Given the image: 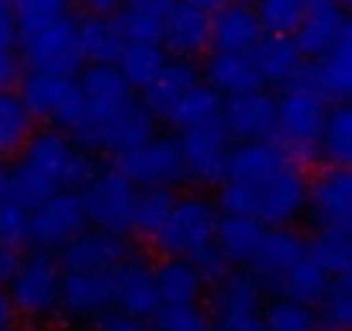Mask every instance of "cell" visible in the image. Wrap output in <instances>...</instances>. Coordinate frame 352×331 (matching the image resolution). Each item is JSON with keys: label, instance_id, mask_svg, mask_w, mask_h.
Returning a JSON list of instances; mask_svg holds the SVG:
<instances>
[{"label": "cell", "instance_id": "cell-42", "mask_svg": "<svg viewBox=\"0 0 352 331\" xmlns=\"http://www.w3.org/2000/svg\"><path fill=\"white\" fill-rule=\"evenodd\" d=\"M0 242H11V245L28 242V207H21L18 201L0 204Z\"/></svg>", "mask_w": 352, "mask_h": 331}, {"label": "cell", "instance_id": "cell-41", "mask_svg": "<svg viewBox=\"0 0 352 331\" xmlns=\"http://www.w3.org/2000/svg\"><path fill=\"white\" fill-rule=\"evenodd\" d=\"M87 331H155L148 317L142 314H131V310H121V307H107L100 310L97 317L87 321Z\"/></svg>", "mask_w": 352, "mask_h": 331}, {"label": "cell", "instance_id": "cell-37", "mask_svg": "<svg viewBox=\"0 0 352 331\" xmlns=\"http://www.w3.org/2000/svg\"><path fill=\"white\" fill-rule=\"evenodd\" d=\"M263 328L266 331H321L314 304H300L280 293L270 304H263Z\"/></svg>", "mask_w": 352, "mask_h": 331}, {"label": "cell", "instance_id": "cell-15", "mask_svg": "<svg viewBox=\"0 0 352 331\" xmlns=\"http://www.w3.org/2000/svg\"><path fill=\"white\" fill-rule=\"evenodd\" d=\"M304 214L318 228H349V221H352V176H349V166H324L314 180H307Z\"/></svg>", "mask_w": 352, "mask_h": 331}, {"label": "cell", "instance_id": "cell-9", "mask_svg": "<svg viewBox=\"0 0 352 331\" xmlns=\"http://www.w3.org/2000/svg\"><path fill=\"white\" fill-rule=\"evenodd\" d=\"M21 100L35 114V121H49L52 128L73 131L83 114V97L76 73H45V69H28L21 80Z\"/></svg>", "mask_w": 352, "mask_h": 331}, {"label": "cell", "instance_id": "cell-44", "mask_svg": "<svg viewBox=\"0 0 352 331\" xmlns=\"http://www.w3.org/2000/svg\"><path fill=\"white\" fill-rule=\"evenodd\" d=\"M18 69H21L18 52L11 45H0V87H11L18 80Z\"/></svg>", "mask_w": 352, "mask_h": 331}, {"label": "cell", "instance_id": "cell-8", "mask_svg": "<svg viewBox=\"0 0 352 331\" xmlns=\"http://www.w3.org/2000/svg\"><path fill=\"white\" fill-rule=\"evenodd\" d=\"M59 286H63V266L52 249H32L21 255L18 273L8 283L11 304L28 321H52L59 317Z\"/></svg>", "mask_w": 352, "mask_h": 331}, {"label": "cell", "instance_id": "cell-19", "mask_svg": "<svg viewBox=\"0 0 352 331\" xmlns=\"http://www.w3.org/2000/svg\"><path fill=\"white\" fill-rule=\"evenodd\" d=\"M128 245L124 235L104 231V228H80L73 238L59 245V266L63 269H114L124 259Z\"/></svg>", "mask_w": 352, "mask_h": 331}, {"label": "cell", "instance_id": "cell-28", "mask_svg": "<svg viewBox=\"0 0 352 331\" xmlns=\"http://www.w3.org/2000/svg\"><path fill=\"white\" fill-rule=\"evenodd\" d=\"M173 0H121L118 4V32L124 42H159L162 18Z\"/></svg>", "mask_w": 352, "mask_h": 331}, {"label": "cell", "instance_id": "cell-49", "mask_svg": "<svg viewBox=\"0 0 352 331\" xmlns=\"http://www.w3.org/2000/svg\"><path fill=\"white\" fill-rule=\"evenodd\" d=\"M187 4H194V8H201V11H218L221 4H228V0H187Z\"/></svg>", "mask_w": 352, "mask_h": 331}, {"label": "cell", "instance_id": "cell-2", "mask_svg": "<svg viewBox=\"0 0 352 331\" xmlns=\"http://www.w3.org/2000/svg\"><path fill=\"white\" fill-rule=\"evenodd\" d=\"M83 114L69 131L87 152H124L155 131V114L118 73L114 62H90L80 76Z\"/></svg>", "mask_w": 352, "mask_h": 331}, {"label": "cell", "instance_id": "cell-26", "mask_svg": "<svg viewBox=\"0 0 352 331\" xmlns=\"http://www.w3.org/2000/svg\"><path fill=\"white\" fill-rule=\"evenodd\" d=\"M204 83L218 93V97H239L249 90H259V73L252 66L249 52H221L214 49L204 62Z\"/></svg>", "mask_w": 352, "mask_h": 331}, {"label": "cell", "instance_id": "cell-18", "mask_svg": "<svg viewBox=\"0 0 352 331\" xmlns=\"http://www.w3.org/2000/svg\"><path fill=\"white\" fill-rule=\"evenodd\" d=\"M307 252V238L297 235L290 225H263L259 231V242L245 262V269L252 276H259L263 286H270L283 269H290L300 255Z\"/></svg>", "mask_w": 352, "mask_h": 331}, {"label": "cell", "instance_id": "cell-14", "mask_svg": "<svg viewBox=\"0 0 352 331\" xmlns=\"http://www.w3.org/2000/svg\"><path fill=\"white\" fill-rule=\"evenodd\" d=\"M114 304V269H63L59 314L69 324H87Z\"/></svg>", "mask_w": 352, "mask_h": 331}, {"label": "cell", "instance_id": "cell-27", "mask_svg": "<svg viewBox=\"0 0 352 331\" xmlns=\"http://www.w3.org/2000/svg\"><path fill=\"white\" fill-rule=\"evenodd\" d=\"M197 80H201V69L190 59H166V66L155 73V80L148 87H142V93H145L142 100L155 117H162Z\"/></svg>", "mask_w": 352, "mask_h": 331}, {"label": "cell", "instance_id": "cell-47", "mask_svg": "<svg viewBox=\"0 0 352 331\" xmlns=\"http://www.w3.org/2000/svg\"><path fill=\"white\" fill-rule=\"evenodd\" d=\"M76 4H83L90 14H114L121 0H76Z\"/></svg>", "mask_w": 352, "mask_h": 331}, {"label": "cell", "instance_id": "cell-22", "mask_svg": "<svg viewBox=\"0 0 352 331\" xmlns=\"http://www.w3.org/2000/svg\"><path fill=\"white\" fill-rule=\"evenodd\" d=\"M263 38L259 18L252 4L228 0L218 11H211V45L221 52H252V45Z\"/></svg>", "mask_w": 352, "mask_h": 331}, {"label": "cell", "instance_id": "cell-39", "mask_svg": "<svg viewBox=\"0 0 352 331\" xmlns=\"http://www.w3.org/2000/svg\"><path fill=\"white\" fill-rule=\"evenodd\" d=\"M148 321H152L155 331H208V310L201 307V300H190V304H159Z\"/></svg>", "mask_w": 352, "mask_h": 331}, {"label": "cell", "instance_id": "cell-48", "mask_svg": "<svg viewBox=\"0 0 352 331\" xmlns=\"http://www.w3.org/2000/svg\"><path fill=\"white\" fill-rule=\"evenodd\" d=\"M11 201V170L4 166V159H0V204Z\"/></svg>", "mask_w": 352, "mask_h": 331}, {"label": "cell", "instance_id": "cell-50", "mask_svg": "<svg viewBox=\"0 0 352 331\" xmlns=\"http://www.w3.org/2000/svg\"><path fill=\"white\" fill-rule=\"evenodd\" d=\"M342 4H345V0H342Z\"/></svg>", "mask_w": 352, "mask_h": 331}, {"label": "cell", "instance_id": "cell-52", "mask_svg": "<svg viewBox=\"0 0 352 331\" xmlns=\"http://www.w3.org/2000/svg\"><path fill=\"white\" fill-rule=\"evenodd\" d=\"M8 331H11V328H8Z\"/></svg>", "mask_w": 352, "mask_h": 331}, {"label": "cell", "instance_id": "cell-23", "mask_svg": "<svg viewBox=\"0 0 352 331\" xmlns=\"http://www.w3.org/2000/svg\"><path fill=\"white\" fill-rule=\"evenodd\" d=\"M249 56H252V66L259 73V83H266V87L294 83L300 76V66H304V56L290 35H263Z\"/></svg>", "mask_w": 352, "mask_h": 331}, {"label": "cell", "instance_id": "cell-51", "mask_svg": "<svg viewBox=\"0 0 352 331\" xmlns=\"http://www.w3.org/2000/svg\"><path fill=\"white\" fill-rule=\"evenodd\" d=\"M4 331H8V328H4Z\"/></svg>", "mask_w": 352, "mask_h": 331}, {"label": "cell", "instance_id": "cell-16", "mask_svg": "<svg viewBox=\"0 0 352 331\" xmlns=\"http://www.w3.org/2000/svg\"><path fill=\"white\" fill-rule=\"evenodd\" d=\"M300 49L304 59L324 56L331 49H338L342 42H349V11L342 0H307L304 18L297 25V32L290 35Z\"/></svg>", "mask_w": 352, "mask_h": 331}, {"label": "cell", "instance_id": "cell-30", "mask_svg": "<svg viewBox=\"0 0 352 331\" xmlns=\"http://www.w3.org/2000/svg\"><path fill=\"white\" fill-rule=\"evenodd\" d=\"M35 131V114L21 100L18 90L0 87V159H11L25 148Z\"/></svg>", "mask_w": 352, "mask_h": 331}, {"label": "cell", "instance_id": "cell-32", "mask_svg": "<svg viewBox=\"0 0 352 331\" xmlns=\"http://www.w3.org/2000/svg\"><path fill=\"white\" fill-rule=\"evenodd\" d=\"M166 59L169 56H166V49L159 42H124L118 59H114V66L135 90H142V87H148L155 80V73L166 66Z\"/></svg>", "mask_w": 352, "mask_h": 331}, {"label": "cell", "instance_id": "cell-11", "mask_svg": "<svg viewBox=\"0 0 352 331\" xmlns=\"http://www.w3.org/2000/svg\"><path fill=\"white\" fill-rule=\"evenodd\" d=\"M176 148H180V162H184V176L197 187H218L225 162L232 152V135L221 124V114L190 128H180V138H176Z\"/></svg>", "mask_w": 352, "mask_h": 331}, {"label": "cell", "instance_id": "cell-43", "mask_svg": "<svg viewBox=\"0 0 352 331\" xmlns=\"http://www.w3.org/2000/svg\"><path fill=\"white\" fill-rule=\"evenodd\" d=\"M18 262H21L18 245H11V242H0V286H8V283H11V276L18 273Z\"/></svg>", "mask_w": 352, "mask_h": 331}, {"label": "cell", "instance_id": "cell-33", "mask_svg": "<svg viewBox=\"0 0 352 331\" xmlns=\"http://www.w3.org/2000/svg\"><path fill=\"white\" fill-rule=\"evenodd\" d=\"M318 155L328 166H349V155H352V111H349L345 100L328 104L324 128H321V138H318Z\"/></svg>", "mask_w": 352, "mask_h": 331}, {"label": "cell", "instance_id": "cell-17", "mask_svg": "<svg viewBox=\"0 0 352 331\" xmlns=\"http://www.w3.org/2000/svg\"><path fill=\"white\" fill-rule=\"evenodd\" d=\"M159 45L176 59H197L211 45V11H201L187 0H173L162 18Z\"/></svg>", "mask_w": 352, "mask_h": 331}, {"label": "cell", "instance_id": "cell-21", "mask_svg": "<svg viewBox=\"0 0 352 331\" xmlns=\"http://www.w3.org/2000/svg\"><path fill=\"white\" fill-rule=\"evenodd\" d=\"M114 307L142 314V317H152V310L159 307L152 262L145 255L124 252V259L114 266Z\"/></svg>", "mask_w": 352, "mask_h": 331}, {"label": "cell", "instance_id": "cell-40", "mask_svg": "<svg viewBox=\"0 0 352 331\" xmlns=\"http://www.w3.org/2000/svg\"><path fill=\"white\" fill-rule=\"evenodd\" d=\"M169 204H173V190H166V187L138 190L135 211H131V231H138V235L148 238V235L155 231V225L162 221V214L169 211Z\"/></svg>", "mask_w": 352, "mask_h": 331}, {"label": "cell", "instance_id": "cell-24", "mask_svg": "<svg viewBox=\"0 0 352 331\" xmlns=\"http://www.w3.org/2000/svg\"><path fill=\"white\" fill-rule=\"evenodd\" d=\"M304 87H311L314 93H321L328 104H338V100H349V87H352V62H349V42H342L338 49L324 52V56H314L311 62L304 59L300 66V76H297Z\"/></svg>", "mask_w": 352, "mask_h": 331}, {"label": "cell", "instance_id": "cell-3", "mask_svg": "<svg viewBox=\"0 0 352 331\" xmlns=\"http://www.w3.org/2000/svg\"><path fill=\"white\" fill-rule=\"evenodd\" d=\"M8 170L11 201H18L21 207H35L59 190H80L97 166L69 131L49 124L42 131H32V138L18 152V162Z\"/></svg>", "mask_w": 352, "mask_h": 331}, {"label": "cell", "instance_id": "cell-6", "mask_svg": "<svg viewBox=\"0 0 352 331\" xmlns=\"http://www.w3.org/2000/svg\"><path fill=\"white\" fill-rule=\"evenodd\" d=\"M328 100L304 87L300 80L287 83L280 97H273V135L297 162L318 159V138L324 128Z\"/></svg>", "mask_w": 352, "mask_h": 331}, {"label": "cell", "instance_id": "cell-45", "mask_svg": "<svg viewBox=\"0 0 352 331\" xmlns=\"http://www.w3.org/2000/svg\"><path fill=\"white\" fill-rule=\"evenodd\" d=\"M14 317H18V310H14V304H11V293H8V286H0V331L11 328Z\"/></svg>", "mask_w": 352, "mask_h": 331}, {"label": "cell", "instance_id": "cell-35", "mask_svg": "<svg viewBox=\"0 0 352 331\" xmlns=\"http://www.w3.org/2000/svg\"><path fill=\"white\" fill-rule=\"evenodd\" d=\"M318 328L321 331H349L352 324V290H349V273H335L324 286V293L314 300Z\"/></svg>", "mask_w": 352, "mask_h": 331}, {"label": "cell", "instance_id": "cell-31", "mask_svg": "<svg viewBox=\"0 0 352 331\" xmlns=\"http://www.w3.org/2000/svg\"><path fill=\"white\" fill-rule=\"evenodd\" d=\"M328 279H331V276L304 252V255H300L290 269H283L270 286H273L280 297H290V300H300V304H314V300L324 293Z\"/></svg>", "mask_w": 352, "mask_h": 331}, {"label": "cell", "instance_id": "cell-29", "mask_svg": "<svg viewBox=\"0 0 352 331\" xmlns=\"http://www.w3.org/2000/svg\"><path fill=\"white\" fill-rule=\"evenodd\" d=\"M76 38H80V56L83 62H114L124 38L114 25L111 14H90L76 18Z\"/></svg>", "mask_w": 352, "mask_h": 331}, {"label": "cell", "instance_id": "cell-12", "mask_svg": "<svg viewBox=\"0 0 352 331\" xmlns=\"http://www.w3.org/2000/svg\"><path fill=\"white\" fill-rule=\"evenodd\" d=\"M80 197H83L87 225L114 231V235L131 231V211H135L138 187L121 170H100V173L94 170L90 180L80 187Z\"/></svg>", "mask_w": 352, "mask_h": 331}, {"label": "cell", "instance_id": "cell-10", "mask_svg": "<svg viewBox=\"0 0 352 331\" xmlns=\"http://www.w3.org/2000/svg\"><path fill=\"white\" fill-rule=\"evenodd\" d=\"M138 190H148V187H180L187 176H184V162H180V148H176V138L169 135H148L142 141H135L131 148L118 152V166Z\"/></svg>", "mask_w": 352, "mask_h": 331}, {"label": "cell", "instance_id": "cell-38", "mask_svg": "<svg viewBox=\"0 0 352 331\" xmlns=\"http://www.w3.org/2000/svg\"><path fill=\"white\" fill-rule=\"evenodd\" d=\"M304 8L307 0H256L252 4L263 35H294L304 18Z\"/></svg>", "mask_w": 352, "mask_h": 331}, {"label": "cell", "instance_id": "cell-1", "mask_svg": "<svg viewBox=\"0 0 352 331\" xmlns=\"http://www.w3.org/2000/svg\"><path fill=\"white\" fill-rule=\"evenodd\" d=\"M218 187L221 211L256 218L259 225H297L304 218L307 176L300 162L270 138L232 145Z\"/></svg>", "mask_w": 352, "mask_h": 331}, {"label": "cell", "instance_id": "cell-4", "mask_svg": "<svg viewBox=\"0 0 352 331\" xmlns=\"http://www.w3.org/2000/svg\"><path fill=\"white\" fill-rule=\"evenodd\" d=\"M218 201L204 197V194H173L169 211L162 214V221L155 225V231L148 235V242L155 245V252L162 255H180V259H194L208 276H214L225 262L214 252V225H218Z\"/></svg>", "mask_w": 352, "mask_h": 331}, {"label": "cell", "instance_id": "cell-25", "mask_svg": "<svg viewBox=\"0 0 352 331\" xmlns=\"http://www.w3.org/2000/svg\"><path fill=\"white\" fill-rule=\"evenodd\" d=\"M152 279H155L159 304H190V300H201L204 286H208V273L194 259H180V255H162V262L152 266Z\"/></svg>", "mask_w": 352, "mask_h": 331}, {"label": "cell", "instance_id": "cell-5", "mask_svg": "<svg viewBox=\"0 0 352 331\" xmlns=\"http://www.w3.org/2000/svg\"><path fill=\"white\" fill-rule=\"evenodd\" d=\"M208 331H266L263 328V304L266 286L242 266L218 269L208 276Z\"/></svg>", "mask_w": 352, "mask_h": 331}, {"label": "cell", "instance_id": "cell-7", "mask_svg": "<svg viewBox=\"0 0 352 331\" xmlns=\"http://www.w3.org/2000/svg\"><path fill=\"white\" fill-rule=\"evenodd\" d=\"M14 45H18V62H25L28 69L80 73L83 66L80 38H76V14L14 25Z\"/></svg>", "mask_w": 352, "mask_h": 331}, {"label": "cell", "instance_id": "cell-46", "mask_svg": "<svg viewBox=\"0 0 352 331\" xmlns=\"http://www.w3.org/2000/svg\"><path fill=\"white\" fill-rule=\"evenodd\" d=\"M0 45H14V18L8 4H0Z\"/></svg>", "mask_w": 352, "mask_h": 331}, {"label": "cell", "instance_id": "cell-13", "mask_svg": "<svg viewBox=\"0 0 352 331\" xmlns=\"http://www.w3.org/2000/svg\"><path fill=\"white\" fill-rule=\"evenodd\" d=\"M80 228H87L80 190H59L42 204L28 207V242H35L38 249H59Z\"/></svg>", "mask_w": 352, "mask_h": 331}, {"label": "cell", "instance_id": "cell-20", "mask_svg": "<svg viewBox=\"0 0 352 331\" xmlns=\"http://www.w3.org/2000/svg\"><path fill=\"white\" fill-rule=\"evenodd\" d=\"M221 124L235 141L273 138V97L263 87L228 97V104H221Z\"/></svg>", "mask_w": 352, "mask_h": 331}, {"label": "cell", "instance_id": "cell-36", "mask_svg": "<svg viewBox=\"0 0 352 331\" xmlns=\"http://www.w3.org/2000/svg\"><path fill=\"white\" fill-rule=\"evenodd\" d=\"M307 255L328 273H349L352 262V242H349V228H318L314 238H307Z\"/></svg>", "mask_w": 352, "mask_h": 331}, {"label": "cell", "instance_id": "cell-34", "mask_svg": "<svg viewBox=\"0 0 352 331\" xmlns=\"http://www.w3.org/2000/svg\"><path fill=\"white\" fill-rule=\"evenodd\" d=\"M221 104H225V100H221L204 80H197L180 100H176V104L162 114V121L173 124V128H190V124H201V121L218 117V114H221Z\"/></svg>", "mask_w": 352, "mask_h": 331}]
</instances>
